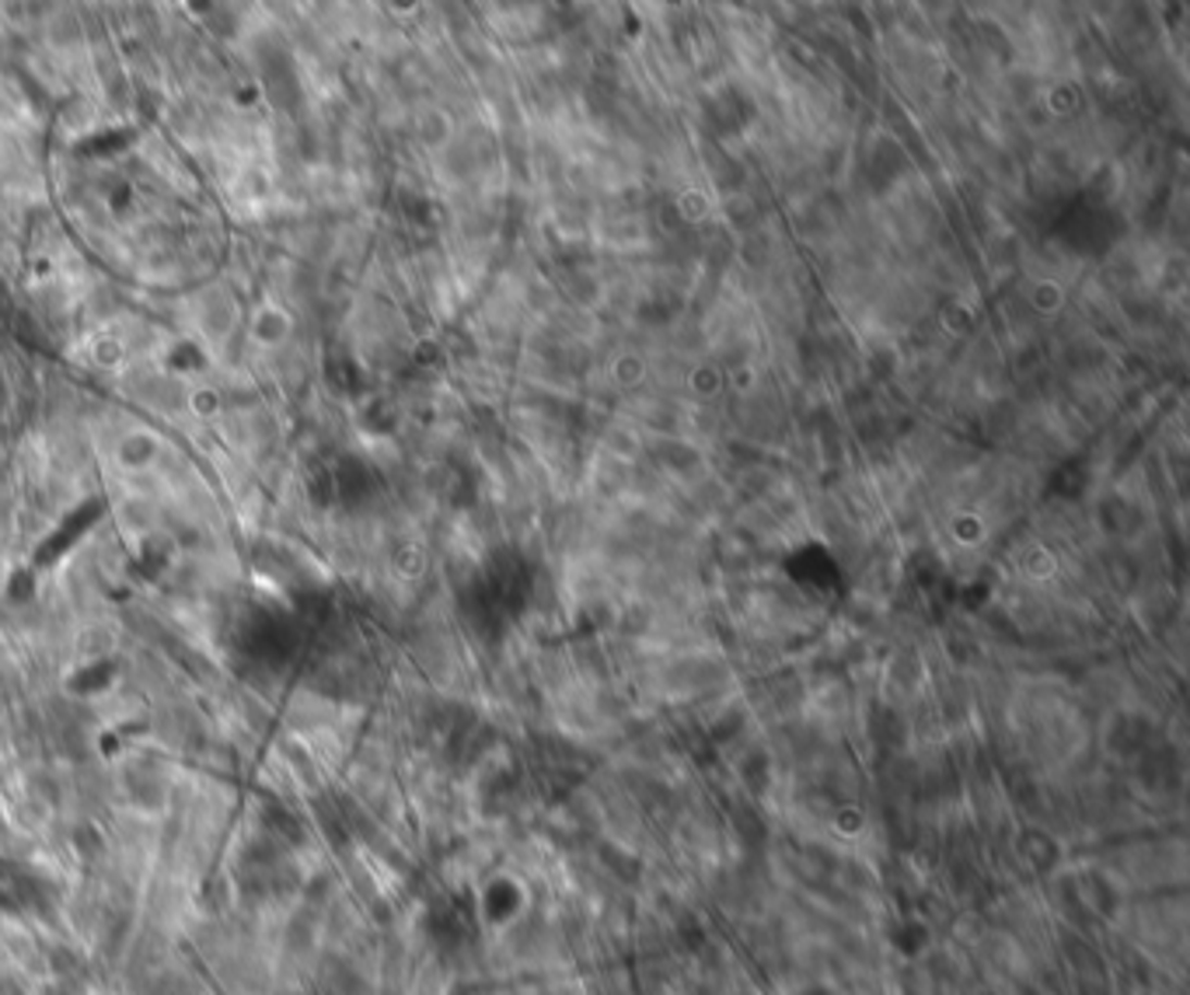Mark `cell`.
<instances>
[{"mask_svg":"<svg viewBox=\"0 0 1190 995\" xmlns=\"http://www.w3.org/2000/svg\"><path fill=\"white\" fill-rule=\"evenodd\" d=\"M158 455H161V440L150 434V430H129V434H123L120 444H115V458H120V464L129 472L150 469Z\"/></svg>","mask_w":1190,"mask_h":995,"instance_id":"obj_2","label":"cell"},{"mask_svg":"<svg viewBox=\"0 0 1190 995\" xmlns=\"http://www.w3.org/2000/svg\"><path fill=\"white\" fill-rule=\"evenodd\" d=\"M144 402H147L150 409L175 412V409H186V406H189V391L182 388L178 381L150 377V381H147V391H144Z\"/></svg>","mask_w":1190,"mask_h":995,"instance_id":"obj_3","label":"cell"},{"mask_svg":"<svg viewBox=\"0 0 1190 995\" xmlns=\"http://www.w3.org/2000/svg\"><path fill=\"white\" fill-rule=\"evenodd\" d=\"M123 357H126V346H123L120 336H98L91 343V363H95V368L112 371V368H120Z\"/></svg>","mask_w":1190,"mask_h":995,"instance_id":"obj_4","label":"cell"},{"mask_svg":"<svg viewBox=\"0 0 1190 995\" xmlns=\"http://www.w3.org/2000/svg\"><path fill=\"white\" fill-rule=\"evenodd\" d=\"M294 328H297L294 314L283 304H273V301L259 304L248 319V336L256 346H262V350H280V346H287L290 336H294Z\"/></svg>","mask_w":1190,"mask_h":995,"instance_id":"obj_1","label":"cell"}]
</instances>
